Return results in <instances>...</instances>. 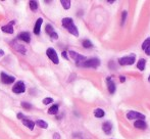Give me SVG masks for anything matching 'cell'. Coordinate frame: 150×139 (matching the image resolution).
Segmentation results:
<instances>
[{"label": "cell", "mask_w": 150, "mask_h": 139, "mask_svg": "<svg viewBox=\"0 0 150 139\" xmlns=\"http://www.w3.org/2000/svg\"><path fill=\"white\" fill-rule=\"evenodd\" d=\"M69 55H71V57L73 58V59L76 61V64H77L78 66H80L82 64H83L84 61H85L86 59H87V58H86L84 55L77 53V52H75V51H72V50L69 52Z\"/></svg>", "instance_id": "obj_4"}, {"label": "cell", "mask_w": 150, "mask_h": 139, "mask_svg": "<svg viewBox=\"0 0 150 139\" xmlns=\"http://www.w3.org/2000/svg\"><path fill=\"white\" fill-rule=\"evenodd\" d=\"M25 90H26V86H25V84H24V82H22V81L15 83V86L12 87V91L15 92V93H17V94L24 93Z\"/></svg>", "instance_id": "obj_7"}, {"label": "cell", "mask_w": 150, "mask_h": 139, "mask_svg": "<svg viewBox=\"0 0 150 139\" xmlns=\"http://www.w3.org/2000/svg\"><path fill=\"white\" fill-rule=\"evenodd\" d=\"M4 55V51L3 50H0V56H3Z\"/></svg>", "instance_id": "obj_32"}, {"label": "cell", "mask_w": 150, "mask_h": 139, "mask_svg": "<svg viewBox=\"0 0 150 139\" xmlns=\"http://www.w3.org/2000/svg\"><path fill=\"white\" fill-rule=\"evenodd\" d=\"M22 106H23L24 108H28V110L32 108V105L30 103H28V102H22Z\"/></svg>", "instance_id": "obj_28"}, {"label": "cell", "mask_w": 150, "mask_h": 139, "mask_svg": "<svg viewBox=\"0 0 150 139\" xmlns=\"http://www.w3.org/2000/svg\"><path fill=\"white\" fill-rule=\"evenodd\" d=\"M106 85H107V89H108L109 93L113 94L115 92V89H117V86H115V83L110 77L106 78Z\"/></svg>", "instance_id": "obj_9"}, {"label": "cell", "mask_w": 150, "mask_h": 139, "mask_svg": "<svg viewBox=\"0 0 150 139\" xmlns=\"http://www.w3.org/2000/svg\"><path fill=\"white\" fill-rule=\"evenodd\" d=\"M12 45H13V48H15V50H17V52H21L22 54H26V52H27V49H26L25 46H23L22 44H19L17 43V42H12Z\"/></svg>", "instance_id": "obj_14"}, {"label": "cell", "mask_w": 150, "mask_h": 139, "mask_svg": "<svg viewBox=\"0 0 150 139\" xmlns=\"http://www.w3.org/2000/svg\"><path fill=\"white\" fill-rule=\"evenodd\" d=\"M142 49L147 55H150V37L144 40V42L142 43Z\"/></svg>", "instance_id": "obj_11"}, {"label": "cell", "mask_w": 150, "mask_h": 139, "mask_svg": "<svg viewBox=\"0 0 150 139\" xmlns=\"http://www.w3.org/2000/svg\"><path fill=\"white\" fill-rule=\"evenodd\" d=\"M53 139H60V135L58 133H54L53 134Z\"/></svg>", "instance_id": "obj_29"}, {"label": "cell", "mask_w": 150, "mask_h": 139, "mask_svg": "<svg viewBox=\"0 0 150 139\" xmlns=\"http://www.w3.org/2000/svg\"><path fill=\"white\" fill-rule=\"evenodd\" d=\"M17 39L22 40V41L26 42V43H29L31 41V36L28 32H22L19 36H17Z\"/></svg>", "instance_id": "obj_13"}, {"label": "cell", "mask_w": 150, "mask_h": 139, "mask_svg": "<svg viewBox=\"0 0 150 139\" xmlns=\"http://www.w3.org/2000/svg\"><path fill=\"white\" fill-rule=\"evenodd\" d=\"M82 45H83L84 48H92V47H93V44H92V42L90 41V40H88V39L84 40V41L82 42Z\"/></svg>", "instance_id": "obj_24"}, {"label": "cell", "mask_w": 150, "mask_h": 139, "mask_svg": "<svg viewBox=\"0 0 150 139\" xmlns=\"http://www.w3.org/2000/svg\"><path fill=\"white\" fill-rule=\"evenodd\" d=\"M119 79H121V82H122V83H124V82L126 81V78L124 77V76H121V78H119Z\"/></svg>", "instance_id": "obj_31"}, {"label": "cell", "mask_w": 150, "mask_h": 139, "mask_svg": "<svg viewBox=\"0 0 150 139\" xmlns=\"http://www.w3.org/2000/svg\"><path fill=\"white\" fill-rule=\"evenodd\" d=\"M61 24H63V27L65 28L69 31V33H71L72 35L76 36V37H79V30H78V28L74 24L73 19H71V17H65L61 21Z\"/></svg>", "instance_id": "obj_1"}, {"label": "cell", "mask_w": 150, "mask_h": 139, "mask_svg": "<svg viewBox=\"0 0 150 139\" xmlns=\"http://www.w3.org/2000/svg\"><path fill=\"white\" fill-rule=\"evenodd\" d=\"M127 118L129 120H145V115L141 114L139 112H135V110H130L127 114Z\"/></svg>", "instance_id": "obj_5"}, {"label": "cell", "mask_w": 150, "mask_h": 139, "mask_svg": "<svg viewBox=\"0 0 150 139\" xmlns=\"http://www.w3.org/2000/svg\"><path fill=\"white\" fill-rule=\"evenodd\" d=\"M134 127L138 129H141V130H144V129L147 128V124L145 123V121H142V120H138L134 123Z\"/></svg>", "instance_id": "obj_17"}, {"label": "cell", "mask_w": 150, "mask_h": 139, "mask_svg": "<svg viewBox=\"0 0 150 139\" xmlns=\"http://www.w3.org/2000/svg\"><path fill=\"white\" fill-rule=\"evenodd\" d=\"M29 4H30V8H31V10H33V11L37 10V8H38V2H37V1H35V0H31Z\"/></svg>", "instance_id": "obj_23"}, {"label": "cell", "mask_w": 150, "mask_h": 139, "mask_svg": "<svg viewBox=\"0 0 150 139\" xmlns=\"http://www.w3.org/2000/svg\"><path fill=\"white\" fill-rule=\"evenodd\" d=\"M42 23H43V20H42L41 17H40V19H38L37 22H36L35 27H34V33H35L36 35H39V34H40V30H41Z\"/></svg>", "instance_id": "obj_16"}, {"label": "cell", "mask_w": 150, "mask_h": 139, "mask_svg": "<svg viewBox=\"0 0 150 139\" xmlns=\"http://www.w3.org/2000/svg\"><path fill=\"white\" fill-rule=\"evenodd\" d=\"M15 24V21H12L10 24H8V25L6 26H3L2 28H1V30H2L4 33H7V34H12L13 33V28H12V25Z\"/></svg>", "instance_id": "obj_15"}, {"label": "cell", "mask_w": 150, "mask_h": 139, "mask_svg": "<svg viewBox=\"0 0 150 139\" xmlns=\"http://www.w3.org/2000/svg\"><path fill=\"white\" fill-rule=\"evenodd\" d=\"M100 66V60L97 57H92L89 59H86L83 64L80 66H83V68H96Z\"/></svg>", "instance_id": "obj_2"}, {"label": "cell", "mask_w": 150, "mask_h": 139, "mask_svg": "<svg viewBox=\"0 0 150 139\" xmlns=\"http://www.w3.org/2000/svg\"><path fill=\"white\" fill-rule=\"evenodd\" d=\"M94 116H95L96 118H103V117L105 116V112L102 108H96V110H94Z\"/></svg>", "instance_id": "obj_20"}, {"label": "cell", "mask_w": 150, "mask_h": 139, "mask_svg": "<svg viewBox=\"0 0 150 139\" xmlns=\"http://www.w3.org/2000/svg\"><path fill=\"white\" fill-rule=\"evenodd\" d=\"M127 17H128V11L127 10H124L123 13H122V25H124L127 20Z\"/></svg>", "instance_id": "obj_26"}, {"label": "cell", "mask_w": 150, "mask_h": 139, "mask_svg": "<svg viewBox=\"0 0 150 139\" xmlns=\"http://www.w3.org/2000/svg\"><path fill=\"white\" fill-rule=\"evenodd\" d=\"M137 68H139L140 71H144L146 68V59H144V58L139 59V61L137 62Z\"/></svg>", "instance_id": "obj_19"}, {"label": "cell", "mask_w": 150, "mask_h": 139, "mask_svg": "<svg viewBox=\"0 0 150 139\" xmlns=\"http://www.w3.org/2000/svg\"><path fill=\"white\" fill-rule=\"evenodd\" d=\"M60 3L63 4V7L65 9H69V8H71L72 2L69 1V0H61Z\"/></svg>", "instance_id": "obj_22"}, {"label": "cell", "mask_w": 150, "mask_h": 139, "mask_svg": "<svg viewBox=\"0 0 150 139\" xmlns=\"http://www.w3.org/2000/svg\"><path fill=\"white\" fill-rule=\"evenodd\" d=\"M0 80L3 84H11L15 82V78L12 77V76L6 75L5 73H1L0 74Z\"/></svg>", "instance_id": "obj_8"}, {"label": "cell", "mask_w": 150, "mask_h": 139, "mask_svg": "<svg viewBox=\"0 0 150 139\" xmlns=\"http://www.w3.org/2000/svg\"><path fill=\"white\" fill-rule=\"evenodd\" d=\"M102 130L105 134L109 135L111 132H112V124L110 122H105L102 124Z\"/></svg>", "instance_id": "obj_12"}, {"label": "cell", "mask_w": 150, "mask_h": 139, "mask_svg": "<svg viewBox=\"0 0 150 139\" xmlns=\"http://www.w3.org/2000/svg\"><path fill=\"white\" fill-rule=\"evenodd\" d=\"M45 30H46V33L49 34L51 38H53V39H57V38H58V35H57V33L54 31V29H53V27L51 25H49V24L46 25Z\"/></svg>", "instance_id": "obj_10"}, {"label": "cell", "mask_w": 150, "mask_h": 139, "mask_svg": "<svg viewBox=\"0 0 150 139\" xmlns=\"http://www.w3.org/2000/svg\"><path fill=\"white\" fill-rule=\"evenodd\" d=\"M22 121H23V124L25 125V126H27L28 128L30 129V130H33L34 127H35V123H34L33 121L28 120V119H26V118H24Z\"/></svg>", "instance_id": "obj_18"}, {"label": "cell", "mask_w": 150, "mask_h": 139, "mask_svg": "<svg viewBox=\"0 0 150 139\" xmlns=\"http://www.w3.org/2000/svg\"><path fill=\"white\" fill-rule=\"evenodd\" d=\"M148 81L150 82V75H149V77H148Z\"/></svg>", "instance_id": "obj_33"}, {"label": "cell", "mask_w": 150, "mask_h": 139, "mask_svg": "<svg viewBox=\"0 0 150 139\" xmlns=\"http://www.w3.org/2000/svg\"><path fill=\"white\" fill-rule=\"evenodd\" d=\"M63 58H67V59H69V57H67V51H63Z\"/></svg>", "instance_id": "obj_30"}, {"label": "cell", "mask_w": 150, "mask_h": 139, "mask_svg": "<svg viewBox=\"0 0 150 139\" xmlns=\"http://www.w3.org/2000/svg\"><path fill=\"white\" fill-rule=\"evenodd\" d=\"M52 102H53V99H52V98H50V97L44 98V99H43V103L46 104V105L49 104V103H52Z\"/></svg>", "instance_id": "obj_27"}, {"label": "cell", "mask_w": 150, "mask_h": 139, "mask_svg": "<svg viewBox=\"0 0 150 139\" xmlns=\"http://www.w3.org/2000/svg\"><path fill=\"white\" fill-rule=\"evenodd\" d=\"M46 54L47 56L50 58V60L55 64H59V59H58V55H57L56 51H55L53 48H48L47 51H46Z\"/></svg>", "instance_id": "obj_6"}, {"label": "cell", "mask_w": 150, "mask_h": 139, "mask_svg": "<svg viewBox=\"0 0 150 139\" xmlns=\"http://www.w3.org/2000/svg\"><path fill=\"white\" fill-rule=\"evenodd\" d=\"M57 112H58V105L57 104H54L48 110V114L49 115H56Z\"/></svg>", "instance_id": "obj_21"}, {"label": "cell", "mask_w": 150, "mask_h": 139, "mask_svg": "<svg viewBox=\"0 0 150 139\" xmlns=\"http://www.w3.org/2000/svg\"><path fill=\"white\" fill-rule=\"evenodd\" d=\"M36 124H37L38 126L40 127V128H43V129H46L48 127V124L45 122V121H43V120H38Z\"/></svg>", "instance_id": "obj_25"}, {"label": "cell", "mask_w": 150, "mask_h": 139, "mask_svg": "<svg viewBox=\"0 0 150 139\" xmlns=\"http://www.w3.org/2000/svg\"><path fill=\"white\" fill-rule=\"evenodd\" d=\"M136 61V55L135 54H132V55H128V56H124V57L119 58V64L121 66H132L134 64V62Z\"/></svg>", "instance_id": "obj_3"}]
</instances>
